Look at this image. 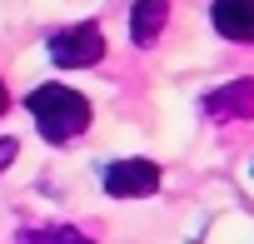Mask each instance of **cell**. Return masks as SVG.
I'll return each mask as SVG.
<instances>
[{
	"label": "cell",
	"instance_id": "52a82bcc",
	"mask_svg": "<svg viewBox=\"0 0 254 244\" xmlns=\"http://www.w3.org/2000/svg\"><path fill=\"white\" fill-rule=\"evenodd\" d=\"M20 244H95V239L80 234V229H70V224H50V229H30V234H20Z\"/></svg>",
	"mask_w": 254,
	"mask_h": 244
},
{
	"label": "cell",
	"instance_id": "7a4b0ae2",
	"mask_svg": "<svg viewBox=\"0 0 254 244\" xmlns=\"http://www.w3.org/2000/svg\"><path fill=\"white\" fill-rule=\"evenodd\" d=\"M105 55V30L95 20H80V25H65L50 35V60L65 65V70H85V65H100Z\"/></svg>",
	"mask_w": 254,
	"mask_h": 244
},
{
	"label": "cell",
	"instance_id": "9c48e42d",
	"mask_svg": "<svg viewBox=\"0 0 254 244\" xmlns=\"http://www.w3.org/2000/svg\"><path fill=\"white\" fill-rule=\"evenodd\" d=\"M10 110V95H5V80H0V115H5Z\"/></svg>",
	"mask_w": 254,
	"mask_h": 244
},
{
	"label": "cell",
	"instance_id": "8992f818",
	"mask_svg": "<svg viewBox=\"0 0 254 244\" xmlns=\"http://www.w3.org/2000/svg\"><path fill=\"white\" fill-rule=\"evenodd\" d=\"M170 20V0H135V10H130V40L135 45H155L160 30Z\"/></svg>",
	"mask_w": 254,
	"mask_h": 244
},
{
	"label": "cell",
	"instance_id": "5b68a950",
	"mask_svg": "<svg viewBox=\"0 0 254 244\" xmlns=\"http://www.w3.org/2000/svg\"><path fill=\"white\" fill-rule=\"evenodd\" d=\"M209 15H214V30L224 40L254 45V0H214Z\"/></svg>",
	"mask_w": 254,
	"mask_h": 244
},
{
	"label": "cell",
	"instance_id": "ba28073f",
	"mask_svg": "<svg viewBox=\"0 0 254 244\" xmlns=\"http://www.w3.org/2000/svg\"><path fill=\"white\" fill-rule=\"evenodd\" d=\"M15 150H20V145H15V135H0V175L10 170V160H15Z\"/></svg>",
	"mask_w": 254,
	"mask_h": 244
},
{
	"label": "cell",
	"instance_id": "3957f363",
	"mask_svg": "<svg viewBox=\"0 0 254 244\" xmlns=\"http://www.w3.org/2000/svg\"><path fill=\"white\" fill-rule=\"evenodd\" d=\"M100 184L110 199H145L160 189V165L155 160H115L100 170Z\"/></svg>",
	"mask_w": 254,
	"mask_h": 244
},
{
	"label": "cell",
	"instance_id": "277c9868",
	"mask_svg": "<svg viewBox=\"0 0 254 244\" xmlns=\"http://www.w3.org/2000/svg\"><path fill=\"white\" fill-rule=\"evenodd\" d=\"M204 110H209L214 120H249V115H254V80L244 75V80H229V85L209 90V95H204Z\"/></svg>",
	"mask_w": 254,
	"mask_h": 244
},
{
	"label": "cell",
	"instance_id": "6da1fadb",
	"mask_svg": "<svg viewBox=\"0 0 254 244\" xmlns=\"http://www.w3.org/2000/svg\"><path fill=\"white\" fill-rule=\"evenodd\" d=\"M25 110L35 115V130L50 145H70L90 130V100L70 85H40L25 95Z\"/></svg>",
	"mask_w": 254,
	"mask_h": 244
}]
</instances>
